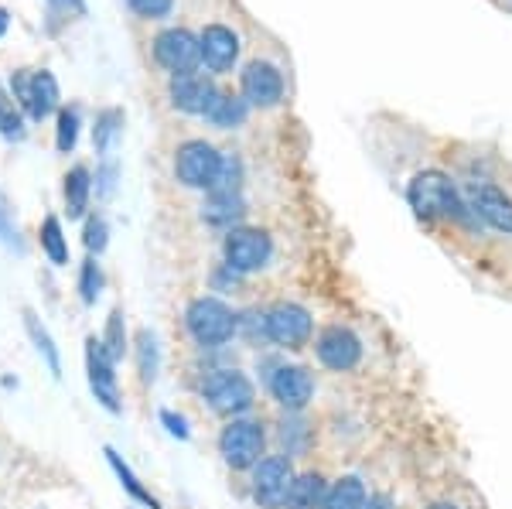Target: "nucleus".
<instances>
[{
    "mask_svg": "<svg viewBox=\"0 0 512 509\" xmlns=\"http://www.w3.org/2000/svg\"><path fill=\"white\" fill-rule=\"evenodd\" d=\"M407 199H410V209L424 219H434V216H468V205L461 202L458 188L451 185L448 175L441 171H420V175L410 182L407 188Z\"/></svg>",
    "mask_w": 512,
    "mask_h": 509,
    "instance_id": "1",
    "label": "nucleus"
},
{
    "mask_svg": "<svg viewBox=\"0 0 512 509\" xmlns=\"http://www.w3.org/2000/svg\"><path fill=\"white\" fill-rule=\"evenodd\" d=\"M185 325L192 332V339L205 349H219L226 346L236 335L239 318L233 315V308L219 298H195L185 311Z\"/></svg>",
    "mask_w": 512,
    "mask_h": 509,
    "instance_id": "2",
    "label": "nucleus"
},
{
    "mask_svg": "<svg viewBox=\"0 0 512 509\" xmlns=\"http://www.w3.org/2000/svg\"><path fill=\"white\" fill-rule=\"evenodd\" d=\"M202 397L209 400V407L216 410V414H226V417L246 414V410L256 404L253 383L246 380L243 373H236V369H212L202 380Z\"/></svg>",
    "mask_w": 512,
    "mask_h": 509,
    "instance_id": "3",
    "label": "nucleus"
},
{
    "mask_svg": "<svg viewBox=\"0 0 512 509\" xmlns=\"http://www.w3.org/2000/svg\"><path fill=\"white\" fill-rule=\"evenodd\" d=\"M14 100L24 106L31 120H45L59 106V82L48 69H21L11 79Z\"/></svg>",
    "mask_w": 512,
    "mask_h": 509,
    "instance_id": "4",
    "label": "nucleus"
},
{
    "mask_svg": "<svg viewBox=\"0 0 512 509\" xmlns=\"http://www.w3.org/2000/svg\"><path fill=\"white\" fill-rule=\"evenodd\" d=\"M263 448H267V434L256 421H229L219 434V451L233 469L260 465Z\"/></svg>",
    "mask_w": 512,
    "mask_h": 509,
    "instance_id": "5",
    "label": "nucleus"
},
{
    "mask_svg": "<svg viewBox=\"0 0 512 509\" xmlns=\"http://www.w3.org/2000/svg\"><path fill=\"white\" fill-rule=\"evenodd\" d=\"M311 332H315V322H311V311L301 305H277L263 315V335L270 342L284 349H301L308 346Z\"/></svg>",
    "mask_w": 512,
    "mask_h": 509,
    "instance_id": "6",
    "label": "nucleus"
},
{
    "mask_svg": "<svg viewBox=\"0 0 512 509\" xmlns=\"http://www.w3.org/2000/svg\"><path fill=\"white\" fill-rule=\"evenodd\" d=\"M222 168V154L205 141H188L178 147L175 158V175L181 185L188 188H212Z\"/></svg>",
    "mask_w": 512,
    "mask_h": 509,
    "instance_id": "7",
    "label": "nucleus"
},
{
    "mask_svg": "<svg viewBox=\"0 0 512 509\" xmlns=\"http://www.w3.org/2000/svg\"><path fill=\"white\" fill-rule=\"evenodd\" d=\"M297 475L287 458H263L253 469V499L263 509H284Z\"/></svg>",
    "mask_w": 512,
    "mask_h": 509,
    "instance_id": "8",
    "label": "nucleus"
},
{
    "mask_svg": "<svg viewBox=\"0 0 512 509\" xmlns=\"http://www.w3.org/2000/svg\"><path fill=\"white\" fill-rule=\"evenodd\" d=\"M270 236L260 229H229L222 253H226V267L239 270V274H253V270L267 267L270 260Z\"/></svg>",
    "mask_w": 512,
    "mask_h": 509,
    "instance_id": "9",
    "label": "nucleus"
},
{
    "mask_svg": "<svg viewBox=\"0 0 512 509\" xmlns=\"http://www.w3.org/2000/svg\"><path fill=\"white\" fill-rule=\"evenodd\" d=\"M154 59H158L164 69L175 72V76H185V72H192L198 59H202V41L185 28H168L154 38Z\"/></svg>",
    "mask_w": 512,
    "mask_h": 509,
    "instance_id": "10",
    "label": "nucleus"
},
{
    "mask_svg": "<svg viewBox=\"0 0 512 509\" xmlns=\"http://www.w3.org/2000/svg\"><path fill=\"white\" fill-rule=\"evenodd\" d=\"M86 373L89 387H93L96 400L110 414H120V390H117V373H113V359L106 356L103 339H86Z\"/></svg>",
    "mask_w": 512,
    "mask_h": 509,
    "instance_id": "11",
    "label": "nucleus"
},
{
    "mask_svg": "<svg viewBox=\"0 0 512 509\" xmlns=\"http://www.w3.org/2000/svg\"><path fill=\"white\" fill-rule=\"evenodd\" d=\"M315 352H318V359H321V363H325L328 369H335V373H345V369H355V366H359V359H362V342H359V335L349 332V328L328 325L325 332L318 335Z\"/></svg>",
    "mask_w": 512,
    "mask_h": 509,
    "instance_id": "12",
    "label": "nucleus"
},
{
    "mask_svg": "<svg viewBox=\"0 0 512 509\" xmlns=\"http://www.w3.org/2000/svg\"><path fill=\"white\" fill-rule=\"evenodd\" d=\"M468 209L485 226L499 229V233H512V199L502 188H495L489 182L468 185Z\"/></svg>",
    "mask_w": 512,
    "mask_h": 509,
    "instance_id": "13",
    "label": "nucleus"
},
{
    "mask_svg": "<svg viewBox=\"0 0 512 509\" xmlns=\"http://www.w3.org/2000/svg\"><path fill=\"white\" fill-rule=\"evenodd\" d=\"M270 393H274L280 407L297 414L315 397V380H311V373L304 366H277L270 373Z\"/></svg>",
    "mask_w": 512,
    "mask_h": 509,
    "instance_id": "14",
    "label": "nucleus"
},
{
    "mask_svg": "<svg viewBox=\"0 0 512 509\" xmlns=\"http://www.w3.org/2000/svg\"><path fill=\"white\" fill-rule=\"evenodd\" d=\"M219 96H222L219 89L205 76H195V72H185V76L171 79V100L185 113H205V117H209L212 106L219 103Z\"/></svg>",
    "mask_w": 512,
    "mask_h": 509,
    "instance_id": "15",
    "label": "nucleus"
},
{
    "mask_svg": "<svg viewBox=\"0 0 512 509\" xmlns=\"http://www.w3.org/2000/svg\"><path fill=\"white\" fill-rule=\"evenodd\" d=\"M243 96L253 106H274L284 96V79L270 62H250L243 72Z\"/></svg>",
    "mask_w": 512,
    "mask_h": 509,
    "instance_id": "16",
    "label": "nucleus"
},
{
    "mask_svg": "<svg viewBox=\"0 0 512 509\" xmlns=\"http://www.w3.org/2000/svg\"><path fill=\"white\" fill-rule=\"evenodd\" d=\"M198 41H202V59L212 72L233 69V62L239 55V38L226 28V24H209Z\"/></svg>",
    "mask_w": 512,
    "mask_h": 509,
    "instance_id": "17",
    "label": "nucleus"
},
{
    "mask_svg": "<svg viewBox=\"0 0 512 509\" xmlns=\"http://www.w3.org/2000/svg\"><path fill=\"white\" fill-rule=\"evenodd\" d=\"M325 479L318 472H304L294 479L291 486V496H287V506L284 509H321L325 503Z\"/></svg>",
    "mask_w": 512,
    "mask_h": 509,
    "instance_id": "18",
    "label": "nucleus"
},
{
    "mask_svg": "<svg viewBox=\"0 0 512 509\" xmlns=\"http://www.w3.org/2000/svg\"><path fill=\"white\" fill-rule=\"evenodd\" d=\"M366 503H369L366 486H362L355 475H345V479H338L335 486L325 492L321 509H366Z\"/></svg>",
    "mask_w": 512,
    "mask_h": 509,
    "instance_id": "19",
    "label": "nucleus"
},
{
    "mask_svg": "<svg viewBox=\"0 0 512 509\" xmlns=\"http://www.w3.org/2000/svg\"><path fill=\"white\" fill-rule=\"evenodd\" d=\"M89 192H93V178H89V168H72L65 175V209H69V219H82L89 205Z\"/></svg>",
    "mask_w": 512,
    "mask_h": 509,
    "instance_id": "20",
    "label": "nucleus"
},
{
    "mask_svg": "<svg viewBox=\"0 0 512 509\" xmlns=\"http://www.w3.org/2000/svg\"><path fill=\"white\" fill-rule=\"evenodd\" d=\"M246 113H250V100H246V96L222 93V96H219V103L212 106L209 120L216 123V127L229 130V127H239V123L246 120Z\"/></svg>",
    "mask_w": 512,
    "mask_h": 509,
    "instance_id": "21",
    "label": "nucleus"
},
{
    "mask_svg": "<svg viewBox=\"0 0 512 509\" xmlns=\"http://www.w3.org/2000/svg\"><path fill=\"white\" fill-rule=\"evenodd\" d=\"M24 328H28V335H31V342H35V349L41 352V356H45L48 369H52L55 376H62V359H59V349H55L52 335H48V328L38 322L35 311H24Z\"/></svg>",
    "mask_w": 512,
    "mask_h": 509,
    "instance_id": "22",
    "label": "nucleus"
},
{
    "mask_svg": "<svg viewBox=\"0 0 512 509\" xmlns=\"http://www.w3.org/2000/svg\"><path fill=\"white\" fill-rule=\"evenodd\" d=\"M243 199L239 195H212L209 202H205L202 216L209 219L212 226H233L243 219Z\"/></svg>",
    "mask_w": 512,
    "mask_h": 509,
    "instance_id": "23",
    "label": "nucleus"
},
{
    "mask_svg": "<svg viewBox=\"0 0 512 509\" xmlns=\"http://www.w3.org/2000/svg\"><path fill=\"white\" fill-rule=\"evenodd\" d=\"M106 462H110V469L117 472V479L123 482V489H127L130 496L137 499V503H144V506H151V509H161L158 496H154L151 489H144V486H140V482H137V475L130 472L127 465H123V458H120V455H117V451H113V448H106Z\"/></svg>",
    "mask_w": 512,
    "mask_h": 509,
    "instance_id": "24",
    "label": "nucleus"
},
{
    "mask_svg": "<svg viewBox=\"0 0 512 509\" xmlns=\"http://www.w3.org/2000/svg\"><path fill=\"white\" fill-rule=\"evenodd\" d=\"M41 246H45V253H48L52 264H59V267L69 264V243H65L62 223L55 216H48L45 223H41Z\"/></svg>",
    "mask_w": 512,
    "mask_h": 509,
    "instance_id": "25",
    "label": "nucleus"
},
{
    "mask_svg": "<svg viewBox=\"0 0 512 509\" xmlns=\"http://www.w3.org/2000/svg\"><path fill=\"white\" fill-rule=\"evenodd\" d=\"M0 134H4L7 141H21V137H24L21 110H18V103L11 100V93H7L4 86H0Z\"/></svg>",
    "mask_w": 512,
    "mask_h": 509,
    "instance_id": "26",
    "label": "nucleus"
},
{
    "mask_svg": "<svg viewBox=\"0 0 512 509\" xmlns=\"http://www.w3.org/2000/svg\"><path fill=\"white\" fill-rule=\"evenodd\" d=\"M137 359H140V380L151 383L158 376V342H154L151 332L137 335Z\"/></svg>",
    "mask_w": 512,
    "mask_h": 509,
    "instance_id": "27",
    "label": "nucleus"
},
{
    "mask_svg": "<svg viewBox=\"0 0 512 509\" xmlns=\"http://www.w3.org/2000/svg\"><path fill=\"white\" fill-rule=\"evenodd\" d=\"M103 349H106V356H110L113 363L123 359V352H127V328H123V315H120V311H113L110 322H106Z\"/></svg>",
    "mask_w": 512,
    "mask_h": 509,
    "instance_id": "28",
    "label": "nucleus"
},
{
    "mask_svg": "<svg viewBox=\"0 0 512 509\" xmlns=\"http://www.w3.org/2000/svg\"><path fill=\"white\" fill-rule=\"evenodd\" d=\"M79 141V110L76 106H69V110L59 113V134H55V147H59L62 154H69L72 147Z\"/></svg>",
    "mask_w": 512,
    "mask_h": 509,
    "instance_id": "29",
    "label": "nucleus"
},
{
    "mask_svg": "<svg viewBox=\"0 0 512 509\" xmlns=\"http://www.w3.org/2000/svg\"><path fill=\"white\" fill-rule=\"evenodd\" d=\"M120 123H123L120 110H106L103 117H99V123H96V151L99 154L110 151L113 141L120 137Z\"/></svg>",
    "mask_w": 512,
    "mask_h": 509,
    "instance_id": "30",
    "label": "nucleus"
},
{
    "mask_svg": "<svg viewBox=\"0 0 512 509\" xmlns=\"http://www.w3.org/2000/svg\"><path fill=\"white\" fill-rule=\"evenodd\" d=\"M239 182H243V168L236 158H222L219 178L212 185V195H239Z\"/></svg>",
    "mask_w": 512,
    "mask_h": 509,
    "instance_id": "31",
    "label": "nucleus"
},
{
    "mask_svg": "<svg viewBox=\"0 0 512 509\" xmlns=\"http://www.w3.org/2000/svg\"><path fill=\"white\" fill-rule=\"evenodd\" d=\"M79 291H82V301H86V305H96L99 291H103V274H99L96 260H86V264H82Z\"/></svg>",
    "mask_w": 512,
    "mask_h": 509,
    "instance_id": "32",
    "label": "nucleus"
},
{
    "mask_svg": "<svg viewBox=\"0 0 512 509\" xmlns=\"http://www.w3.org/2000/svg\"><path fill=\"white\" fill-rule=\"evenodd\" d=\"M280 438H284V448L291 451V455H301L304 441H308V428H304L301 421H284V428H280Z\"/></svg>",
    "mask_w": 512,
    "mask_h": 509,
    "instance_id": "33",
    "label": "nucleus"
},
{
    "mask_svg": "<svg viewBox=\"0 0 512 509\" xmlns=\"http://www.w3.org/2000/svg\"><path fill=\"white\" fill-rule=\"evenodd\" d=\"M106 233H110V229H106L103 216L89 219V223H86V250L89 253H103L106 250Z\"/></svg>",
    "mask_w": 512,
    "mask_h": 509,
    "instance_id": "34",
    "label": "nucleus"
},
{
    "mask_svg": "<svg viewBox=\"0 0 512 509\" xmlns=\"http://www.w3.org/2000/svg\"><path fill=\"white\" fill-rule=\"evenodd\" d=\"M130 7H134V11L140 14V18H164V14L171 11V7H175V0H127Z\"/></svg>",
    "mask_w": 512,
    "mask_h": 509,
    "instance_id": "35",
    "label": "nucleus"
},
{
    "mask_svg": "<svg viewBox=\"0 0 512 509\" xmlns=\"http://www.w3.org/2000/svg\"><path fill=\"white\" fill-rule=\"evenodd\" d=\"M0 240H4L7 246H21L18 243V226H14L11 205H7L4 195H0Z\"/></svg>",
    "mask_w": 512,
    "mask_h": 509,
    "instance_id": "36",
    "label": "nucleus"
},
{
    "mask_svg": "<svg viewBox=\"0 0 512 509\" xmlns=\"http://www.w3.org/2000/svg\"><path fill=\"white\" fill-rule=\"evenodd\" d=\"M161 421L168 424V431L175 434V438H181V441L188 438V424H185V417H175V414H171V410H161Z\"/></svg>",
    "mask_w": 512,
    "mask_h": 509,
    "instance_id": "37",
    "label": "nucleus"
},
{
    "mask_svg": "<svg viewBox=\"0 0 512 509\" xmlns=\"http://www.w3.org/2000/svg\"><path fill=\"white\" fill-rule=\"evenodd\" d=\"M55 7H65V11H76V14H82L86 11V4H82V0H52Z\"/></svg>",
    "mask_w": 512,
    "mask_h": 509,
    "instance_id": "38",
    "label": "nucleus"
},
{
    "mask_svg": "<svg viewBox=\"0 0 512 509\" xmlns=\"http://www.w3.org/2000/svg\"><path fill=\"white\" fill-rule=\"evenodd\" d=\"M366 509H390V499H386V496H376V499H369Z\"/></svg>",
    "mask_w": 512,
    "mask_h": 509,
    "instance_id": "39",
    "label": "nucleus"
},
{
    "mask_svg": "<svg viewBox=\"0 0 512 509\" xmlns=\"http://www.w3.org/2000/svg\"><path fill=\"white\" fill-rule=\"evenodd\" d=\"M11 28V14L4 11V7H0V38H4V31Z\"/></svg>",
    "mask_w": 512,
    "mask_h": 509,
    "instance_id": "40",
    "label": "nucleus"
},
{
    "mask_svg": "<svg viewBox=\"0 0 512 509\" xmlns=\"http://www.w3.org/2000/svg\"><path fill=\"white\" fill-rule=\"evenodd\" d=\"M431 509H454V506H444V503H441V506H431Z\"/></svg>",
    "mask_w": 512,
    "mask_h": 509,
    "instance_id": "41",
    "label": "nucleus"
}]
</instances>
